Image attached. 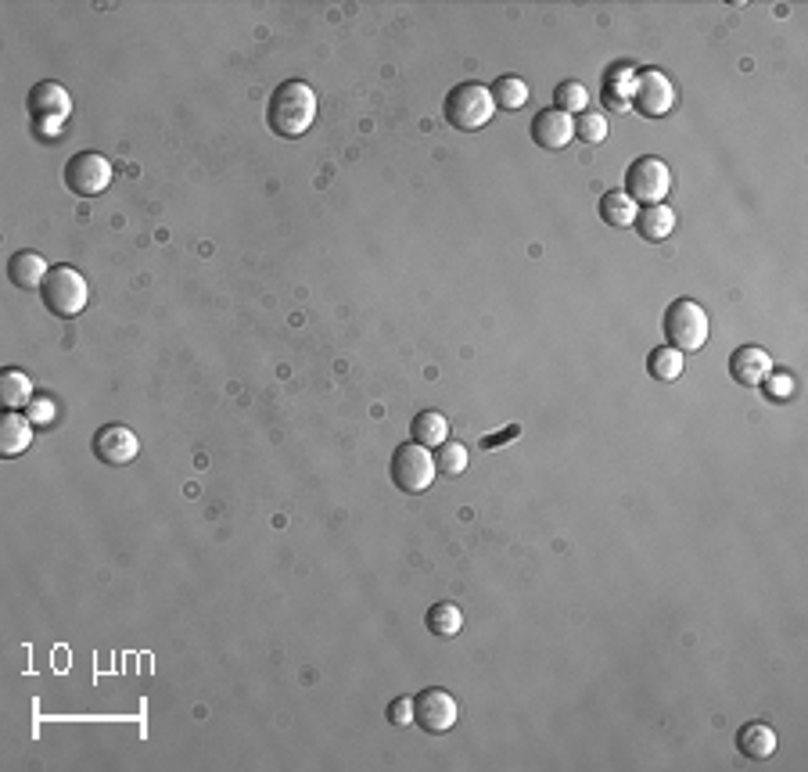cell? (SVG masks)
Listing matches in <instances>:
<instances>
[{"label":"cell","mask_w":808,"mask_h":772,"mask_svg":"<svg viewBox=\"0 0 808 772\" xmlns=\"http://www.w3.org/2000/svg\"><path fill=\"white\" fill-rule=\"evenodd\" d=\"M388 474H392V482H396L399 492H406V496H417V492H428L431 482H435V457H431V449L417 446V442H403V446H396V453H392V467H388Z\"/></svg>","instance_id":"5"},{"label":"cell","mask_w":808,"mask_h":772,"mask_svg":"<svg viewBox=\"0 0 808 772\" xmlns=\"http://www.w3.org/2000/svg\"><path fill=\"white\" fill-rule=\"evenodd\" d=\"M636 202L625 191H607L600 198V220L611 223V227H633L636 223Z\"/></svg>","instance_id":"20"},{"label":"cell","mask_w":808,"mask_h":772,"mask_svg":"<svg viewBox=\"0 0 808 772\" xmlns=\"http://www.w3.org/2000/svg\"><path fill=\"white\" fill-rule=\"evenodd\" d=\"M29 421H33V424H51L54 421V403H51V399H36V395H33V403H29Z\"/></svg>","instance_id":"30"},{"label":"cell","mask_w":808,"mask_h":772,"mask_svg":"<svg viewBox=\"0 0 808 772\" xmlns=\"http://www.w3.org/2000/svg\"><path fill=\"white\" fill-rule=\"evenodd\" d=\"M460 719V704L449 690H439L431 686L421 697H413V722L424 729V733H449Z\"/></svg>","instance_id":"9"},{"label":"cell","mask_w":808,"mask_h":772,"mask_svg":"<svg viewBox=\"0 0 808 772\" xmlns=\"http://www.w3.org/2000/svg\"><path fill=\"white\" fill-rule=\"evenodd\" d=\"M575 137L586 144H604L607 141V115L600 112H582L579 119H575Z\"/></svg>","instance_id":"27"},{"label":"cell","mask_w":808,"mask_h":772,"mask_svg":"<svg viewBox=\"0 0 808 772\" xmlns=\"http://www.w3.org/2000/svg\"><path fill=\"white\" fill-rule=\"evenodd\" d=\"M729 374L733 381L744 388H758L769 374H773V360H769V352L758 349V345H744L729 356Z\"/></svg>","instance_id":"13"},{"label":"cell","mask_w":808,"mask_h":772,"mask_svg":"<svg viewBox=\"0 0 808 772\" xmlns=\"http://www.w3.org/2000/svg\"><path fill=\"white\" fill-rule=\"evenodd\" d=\"M388 722L399 729H406L413 722V697H396V701L388 704Z\"/></svg>","instance_id":"29"},{"label":"cell","mask_w":808,"mask_h":772,"mask_svg":"<svg viewBox=\"0 0 808 772\" xmlns=\"http://www.w3.org/2000/svg\"><path fill=\"white\" fill-rule=\"evenodd\" d=\"M636 230H640L643 241H650V245H658V241H665V237H672V230H676V212L668 209V205H643L640 212H636Z\"/></svg>","instance_id":"16"},{"label":"cell","mask_w":808,"mask_h":772,"mask_svg":"<svg viewBox=\"0 0 808 772\" xmlns=\"http://www.w3.org/2000/svg\"><path fill=\"white\" fill-rule=\"evenodd\" d=\"M313 123H317V90L302 79H284L270 94L266 126L284 141H295V137H306Z\"/></svg>","instance_id":"1"},{"label":"cell","mask_w":808,"mask_h":772,"mask_svg":"<svg viewBox=\"0 0 808 772\" xmlns=\"http://www.w3.org/2000/svg\"><path fill=\"white\" fill-rule=\"evenodd\" d=\"M65 187L80 198H94L112 187V162L97 151H76L65 162Z\"/></svg>","instance_id":"7"},{"label":"cell","mask_w":808,"mask_h":772,"mask_svg":"<svg viewBox=\"0 0 808 772\" xmlns=\"http://www.w3.org/2000/svg\"><path fill=\"white\" fill-rule=\"evenodd\" d=\"M410 435H413V442H417V446L435 449V446H442V442L449 439V421L442 417L439 410H421L417 417H413Z\"/></svg>","instance_id":"18"},{"label":"cell","mask_w":808,"mask_h":772,"mask_svg":"<svg viewBox=\"0 0 808 772\" xmlns=\"http://www.w3.org/2000/svg\"><path fill=\"white\" fill-rule=\"evenodd\" d=\"M737 747H740V755L751 758V762L773 758V751H776L773 726H765V722H747V726L737 733Z\"/></svg>","instance_id":"17"},{"label":"cell","mask_w":808,"mask_h":772,"mask_svg":"<svg viewBox=\"0 0 808 772\" xmlns=\"http://www.w3.org/2000/svg\"><path fill=\"white\" fill-rule=\"evenodd\" d=\"M29 115L40 130H58L69 123L72 115V97L62 83H36L29 90Z\"/></svg>","instance_id":"10"},{"label":"cell","mask_w":808,"mask_h":772,"mask_svg":"<svg viewBox=\"0 0 808 772\" xmlns=\"http://www.w3.org/2000/svg\"><path fill=\"white\" fill-rule=\"evenodd\" d=\"M40 299H44V306L51 309L54 316L72 320V316H80L83 309H87L90 284L76 266H51L44 288H40Z\"/></svg>","instance_id":"3"},{"label":"cell","mask_w":808,"mask_h":772,"mask_svg":"<svg viewBox=\"0 0 808 772\" xmlns=\"http://www.w3.org/2000/svg\"><path fill=\"white\" fill-rule=\"evenodd\" d=\"M765 388V399H773V403H787L794 395V378L791 374H769V378L762 381Z\"/></svg>","instance_id":"28"},{"label":"cell","mask_w":808,"mask_h":772,"mask_svg":"<svg viewBox=\"0 0 808 772\" xmlns=\"http://www.w3.org/2000/svg\"><path fill=\"white\" fill-rule=\"evenodd\" d=\"M668 191H672V169L658 155H643L625 169V194L633 202L661 205L668 198Z\"/></svg>","instance_id":"6"},{"label":"cell","mask_w":808,"mask_h":772,"mask_svg":"<svg viewBox=\"0 0 808 772\" xmlns=\"http://www.w3.org/2000/svg\"><path fill=\"white\" fill-rule=\"evenodd\" d=\"M51 266L44 263V255H36L33 248H22L8 259V281L22 291H40L47 281Z\"/></svg>","instance_id":"14"},{"label":"cell","mask_w":808,"mask_h":772,"mask_svg":"<svg viewBox=\"0 0 808 772\" xmlns=\"http://www.w3.org/2000/svg\"><path fill=\"white\" fill-rule=\"evenodd\" d=\"M683 367H686L683 352L672 349V345H658V349H654V352H650V356H647L650 378L661 381V385H668V381H676L679 374H683Z\"/></svg>","instance_id":"21"},{"label":"cell","mask_w":808,"mask_h":772,"mask_svg":"<svg viewBox=\"0 0 808 772\" xmlns=\"http://www.w3.org/2000/svg\"><path fill=\"white\" fill-rule=\"evenodd\" d=\"M446 123L453 130H464V133H475L485 130L492 123V115H496V101H492V90L485 83H475V79H467V83H457V87L446 94Z\"/></svg>","instance_id":"2"},{"label":"cell","mask_w":808,"mask_h":772,"mask_svg":"<svg viewBox=\"0 0 808 772\" xmlns=\"http://www.w3.org/2000/svg\"><path fill=\"white\" fill-rule=\"evenodd\" d=\"M633 69H615L604 76V105L611 112H629L633 108Z\"/></svg>","instance_id":"19"},{"label":"cell","mask_w":808,"mask_h":772,"mask_svg":"<svg viewBox=\"0 0 808 772\" xmlns=\"http://www.w3.org/2000/svg\"><path fill=\"white\" fill-rule=\"evenodd\" d=\"M424 622H428V632H435L442 640H453V636L464 629V611H460L457 604H435Z\"/></svg>","instance_id":"24"},{"label":"cell","mask_w":808,"mask_h":772,"mask_svg":"<svg viewBox=\"0 0 808 772\" xmlns=\"http://www.w3.org/2000/svg\"><path fill=\"white\" fill-rule=\"evenodd\" d=\"M633 105L647 119H665L676 108V83L661 69H640L633 79Z\"/></svg>","instance_id":"8"},{"label":"cell","mask_w":808,"mask_h":772,"mask_svg":"<svg viewBox=\"0 0 808 772\" xmlns=\"http://www.w3.org/2000/svg\"><path fill=\"white\" fill-rule=\"evenodd\" d=\"M141 453V442L126 424H105L94 435V457L108 467H126L133 457Z\"/></svg>","instance_id":"11"},{"label":"cell","mask_w":808,"mask_h":772,"mask_svg":"<svg viewBox=\"0 0 808 772\" xmlns=\"http://www.w3.org/2000/svg\"><path fill=\"white\" fill-rule=\"evenodd\" d=\"M435 471L446 474V478H460V474L467 471V449L464 442H442V446H435Z\"/></svg>","instance_id":"25"},{"label":"cell","mask_w":808,"mask_h":772,"mask_svg":"<svg viewBox=\"0 0 808 772\" xmlns=\"http://www.w3.org/2000/svg\"><path fill=\"white\" fill-rule=\"evenodd\" d=\"M0 399H4L8 410L33 403V381H29V374H22V370H4V374H0Z\"/></svg>","instance_id":"23"},{"label":"cell","mask_w":808,"mask_h":772,"mask_svg":"<svg viewBox=\"0 0 808 772\" xmlns=\"http://www.w3.org/2000/svg\"><path fill=\"white\" fill-rule=\"evenodd\" d=\"M532 141L543 151H561L575 141V119L561 108H543L532 119Z\"/></svg>","instance_id":"12"},{"label":"cell","mask_w":808,"mask_h":772,"mask_svg":"<svg viewBox=\"0 0 808 772\" xmlns=\"http://www.w3.org/2000/svg\"><path fill=\"white\" fill-rule=\"evenodd\" d=\"M665 338L672 349L679 352H697L708 342V313L701 309V302L694 299H676L665 309Z\"/></svg>","instance_id":"4"},{"label":"cell","mask_w":808,"mask_h":772,"mask_svg":"<svg viewBox=\"0 0 808 772\" xmlns=\"http://www.w3.org/2000/svg\"><path fill=\"white\" fill-rule=\"evenodd\" d=\"M554 108H561L568 115H582L589 108V90L582 87L579 79H564L554 90Z\"/></svg>","instance_id":"26"},{"label":"cell","mask_w":808,"mask_h":772,"mask_svg":"<svg viewBox=\"0 0 808 772\" xmlns=\"http://www.w3.org/2000/svg\"><path fill=\"white\" fill-rule=\"evenodd\" d=\"M489 90L496 108H503V112H518V108L528 105V83L521 76H500Z\"/></svg>","instance_id":"22"},{"label":"cell","mask_w":808,"mask_h":772,"mask_svg":"<svg viewBox=\"0 0 808 772\" xmlns=\"http://www.w3.org/2000/svg\"><path fill=\"white\" fill-rule=\"evenodd\" d=\"M29 446H33V421L22 417L18 410H8L4 424H0V453L4 457H22Z\"/></svg>","instance_id":"15"}]
</instances>
